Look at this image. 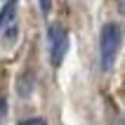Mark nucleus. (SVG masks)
<instances>
[{
	"label": "nucleus",
	"mask_w": 125,
	"mask_h": 125,
	"mask_svg": "<svg viewBox=\"0 0 125 125\" xmlns=\"http://www.w3.org/2000/svg\"><path fill=\"white\" fill-rule=\"evenodd\" d=\"M120 42H123V28H120L118 21H109L102 28V35H99V59H102V69L109 71L118 57Z\"/></svg>",
	"instance_id": "1"
},
{
	"label": "nucleus",
	"mask_w": 125,
	"mask_h": 125,
	"mask_svg": "<svg viewBox=\"0 0 125 125\" xmlns=\"http://www.w3.org/2000/svg\"><path fill=\"white\" fill-rule=\"evenodd\" d=\"M66 52H69V31L59 24L50 26V59H52V64L59 66Z\"/></svg>",
	"instance_id": "2"
},
{
	"label": "nucleus",
	"mask_w": 125,
	"mask_h": 125,
	"mask_svg": "<svg viewBox=\"0 0 125 125\" xmlns=\"http://www.w3.org/2000/svg\"><path fill=\"white\" fill-rule=\"evenodd\" d=\"M14 10H17V0H7V2H5V7H2V12H0V28L5 26V24H10V21H14V19H17Z\"/></svg>",
	"instance_id": "3"
},
{
	"label": "nucleus",
	"mask_w": 125,
	"mask_h": 125,
	"mask_svg": "<svg viewBox=\"0 0 125 125\" xmlns=\"http://www.w3.org/2000/svg\"><path fill=\"white\" fill-rule=\"evenodd\" d=\"M38 5H40L42 14H50V12H52V0H38Z\"/></svg>",
	"instance_id": "4"
},
{
	"label": "nucleus",
	"mask_w": 125,
	"mask_h": 125,
	"mask_svg": "<svg viewBox=\"0 0 125 125\" xmlns=\"http://www.w3.org/2000/svg\"><path fill=\"white\" fill-rule=\"evenodd\" d=\"M19 125H47L42 118H28V120H21Z\"/></svg>",
	"instance_id": "5"
}]
</instances>
